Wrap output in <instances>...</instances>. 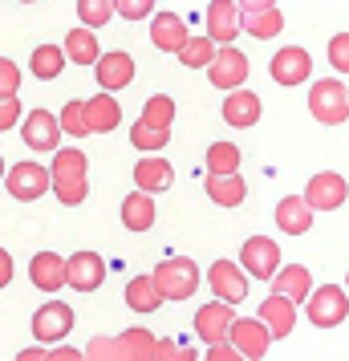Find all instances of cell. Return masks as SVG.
I'll return each instance as SVG.
<instances>
[{"mask_svg": "<svg viewBox=\"0 0 349 361\" xmlns=\"http://www.w3.org/2000/svg\"><path fill=\"white\" fill-rule=\"evenodd\" d=\"M150 276L159 284L163 300H187V296H195V288H200V264L187 260V256H166Z\"/></svg>", "mask_w": 349, "mask_h": 361, "instance_id": "1", "label": "cell"}, {"mask_svg": "<svg viewBox=\"0 0 349 361\" xmlns=\"http://www.w3.org/2000/svg\"><path fill=\"white\" fill-rule=\"evenodd\" d=\"M305 317H309V325H317V329H337L349 317V293L341 284H321V288H313L309 300H305Z\"/></svg>", "mask_w": 349, "mask_h": 361, "instance_id": "2", "label": "cell"}, {"mask_svg": "<svg viewBox=\"0 0 349 361\" xmlns=\"http://www.w3.org/2000/svg\"><path fill=\"white\" fill-rule=\"evenodd\" d=\"M309 110H313L317 122L341 126L349 118V90L337 82V78H321V82H313V90H309Z\"/></svg>", "mask_w": 349, "mask_h": 361, "instance_id": "3", "label": "cell"}, {"mask_svg": "<svg viewBox=\"0 0 349 361\" xmlns=\"http://www.w3.org/2000/svg\"><path fill=\"white\" fill-rule=\"evenodd\" d=\"M4 187H8V195L17 199V203H33L45 191H53V175L41 163L25 159V163H13L4 171Z\"/></svg>", "mask_w": 349, "mask_h": 361, "instance_id": "4", "label": "cell"}, {"mask_svg": "<svg viewBox=\"0 0 349 361\" xmlns=\"http://www.w3.org/2000/svg\"><path fill=\"white\" fill-rule=\"evenodd\" d=\"M240 268L256 280H272L281 272V244L272 235H252L240 247Z\"/></svg>", "mask_w": 349, "mask_h": 361, "instance_id": "5", "label": "cell"}, {"mask_svg": "<svg viewBox=\"0 0 349 361\" xmlns=\"http://www.w3.org/2000/svg\"><path fill=\"white\" fill-rule=\"evenodd\" d=\"M69 329H73V309H69L66 300H45V305L33 312V337H37V345L66 341Z\"/></svg>", "mask_w": 349, "mask_h": 361, "instance_id": "6", "label": "cell"}, {"mask_svg": "<svg viewBox=\"0 0 349 361\" xmlns=\"http://www.w3.org/2000/svg\"><path fill=\"white\" fill-rule=\"evenodd\" d=\"M228 345H235L244 361H260L268 353V345H272V333H268V325L260 317H235L232 333H228Z\"/></svg>", "mask_w": 349, "mask_h": 361, "instance_id": "7", "label": "cell"}, {"mask_svg": "<svg viewBox=\"0 0 349 361\" xmlns=\"http://www.w3.org/2000/svg\"><path fill=\"white\" fill-rule=\"evenodd\" d=\"M345 199H349V183L337 171H321V175H313V179L305 183V203L313 212H337Z\"/></svg>", "mask_w": 349, "mask_h": 361, "instance_id": "8", "label": "cell"}, {"mask_svg": "<svg viewBox=\"0 0 349 361\" xmlns=\"http://www.w3.org/2000/svg\"><path fill=\"white\" fill-rule=\"evenodd\" d=\"M248 57L235 49V45H219L216 61L207 66V78H212V85H219V90H244V82H248Z\"/></svg>", "mask_w": 349, "mask_h": 361, "instance_id": "9", "label": "cell"}, {"mask_svg": "<svg viewBox=\"0 0 349 361\" xmlns=\"http://www.w3.org/2000/svg\"><path fill=\"white\" fill-rule=\"evenodd\" d=\"M102 280H106V260L98 252L82 247L66 260V284L73 293H94V288H102Z\"/></svg>", "mask_w": 349, "mask_h": 361, "instance_id": "10", "label": "cell"}, {"mask_svg": "<svg viewBox=\"0 0 349 361\" xmlns=\"http://www.w3.org/2000/svg\"><path fill=\"white\" fill-rule=\"evenodd\" d=\"M20 138L29 150H61V118L49 114L45 106L25 114V126H20Z\"/></svg>", "mask_w": 349, "mask_h": 361, "instance_id": "11", "label": "cell"}, {"mask_svg": "<svg viewBox=\"0 0 349 361\" xmlns=\"http://www.w3.org/2000/svg\"><path fill=\"white\" fill-rule=\"evenodd\" d=\"M272 82L276 85H305L309 82V73H313V57L300 49V45H284L281 53H272Z\"/></svg>", "mask_w": 349, "mask_h": 361, "instance_id": "12", "label": "cell"}, {"mask_svg": "<svg viewBox=\"0 0 349 361\" xmlns=\"http://www.w3.org/2000/svg\"><path fill=\"white\" fill-rule=\"evenodd\" d=\"M244 276H248V272L235 260H216L207 268V284H212L216 300H228V305H240V300L248 296V280Z\"/></svg>", "mask_w": 349, "mask_h": 361, "instance_id": "13", "label": "cell"}, {"mask_svg": "<svg viewBox=\"0 0 349 361\" xmlns=\"http://www.w3.org/2000/svg\"><path fill=\"white\" fill-rule=\"evenodd\" d=\"M232 321H235V312H232L228 300H207V305L195 309V333H200V341H207V345L228 341Z\"/></svg>", "mask_w": 349, "mask_h": 361, "instance_id": "14", "label": "cell"}, {"mask_svg": "<svg viewBox=\"0 0 349 361\" xmlns=\"http://www.w3.org/2000/svg\"><path fill=\"white\" fill-rule=\"evenodd\" d=\"M240 29H244V13H240L235 0H212L207 4V29L203 33L212 37L216 45H232L240 37Z\"/></svg>", "mask_w": 349, "mask_h": 361, "instance_id": "15", "label": "cell"}, {"mask_svg": "<svg viewBox=\"0 0 349 361\" xmlns=\"http://www.w3.org/2000/svg\"><path fill=\"white\" fill-rule=\"evenodd\" d=\"M94 78H98L102 94H118V90H126L134 82V57L122 49H110L98 57V66H94Z\"/></svg>", "mask_w": 349, "mask_h": 361, "instance_id": "16", "label": "cell"}, {"mask_svg": "<svg viewBox=\"0 0 349 361\" xmlns=\"http://www.w3.org/2000/svg\"><path fill=\"white\" fill-rule=\"evenodd\" d=\"M191 41V29H187L183 17H175V13H154L150 17V45L163 53H179Z\"/></svg>", "mask_w": 349, "mask_h": 361, "instance_id": "17", "label": "cell"}, {"mask_svg": "<svg viewBox=\"0 0 349 361\" xmlns=\"http://www.w3.org/2000/svg\"><path fill=\"white\" fill-rule=\"evenodd\" d=\"M260 321L268 325L272 341H281V337H288V333L297 329V305L281 293H268V300L260 305Z\"/></svg>", "mask_w": 349, "mask_h": 361, "instance_id": "18", "label": "cell"}, {"mask_svg": "<svg viewBox=\"0 0 349 361\" xmlns=\"http://www.w3.org/2000/svg\"><path fill=\"white\" fill-rule=\"evenodd\" d=\"M268 284H272V293L288 296L293 305H305V300H309V293H313V272H309L305 264H284V268L268 280Z\"/></svg>", "mask_w": 349, "mask_h": 361, "instance_id": "19", "label": "cell"}, {"mask_svg": "<svg viewBox=\"0 0 349 361\" xmlns=\"http://www.w3.org/2000/svg\"><path fill=\"white\" fill-rule=\"evenodd\" d=\"M29 280H33L41 293L66 288V256H57V252H37L33 260H29Z\"/></svg>", "mask_w": 349, "mask_h": 361, "instance_id": "20", "label": "cell"}, {"mask_svg": "<svg viewBox=\"0 0 349 361\" xmlns=\"http://www.w3.org/2000/svg\"><path fill=\"white\" fill-rule=\"evenodd\" d=\"M134 183H138V191H147V195L166 191V187L175 183V166L166 163L163 154H147V159L134 163Z\"/></svg>", "mask_w": 349, "mask_h": 361, "instance_id": "21", "label": "cell"}, {"mask_svg": "<svg viewBox=\"0 0 349 361\" xmlns=\"http://www.w3.org/2000/svg\"><path fill=\"white\" fill-rule=\"evenodd\" d=\"M272 215H276V228L284 235H305V231L313 228V207L305 203V195H284Z\"/></svg>", "mask_w": 349, "mask_h": 361, "instance_id": "22", "label": "cell"}, {"mask_svg": "<svg viewBox=\"0 0 349 361\" xmlns=\"http://www.w3.org/2000/svg\"><path fill=\"white\" fill-rule=\"evenodd\" d=\"M224 122L235 126V130H248L260 122V98L252 94V90H232L228 98H224Z\"/></svg>", "mask_w": 349, "mask_h": 361, "instance_id": "23", "label": "cell"}, {"mask_svg": "<svg viewBox=\"0 0 349 361\" xmlns=\"http://www.w3.org/2000/svg\"><path fill=\"white\" fill-rule=\"evenodd\" d=\"M122 122V106L114 102V94H94L85 102V126L90 134H110Z\"/></svg>", "mask_w": 349, "mask_h": 361, "instance_id": "24", "label": "cell"}, {"mask_svg": "<svg viewBox=\"0 0 349 361\" xmlns=\"http://www.w3.org/2000/svg\"><path fill=\"white\" fill-rule=\"evenodd\" d=\"M118 349H122V361H154L159 353V337L150 329L134 325L126 333H118Z\"/></svg>", "mask_w": 349, "mask_h": 361, "instance_id": "25", "label": "cell"}, {"mask_svg": "<svg viewBox=\"0 0 349 361\" xmlns=\"http://www.w3.org/2000/svg\"><path fill=\"white\" fill-rule=\"evenodd\" d=\"M126 309L130 312H159L163 309V293H159V284H154L150 272L126 280Z\"/></svg>", "mask_w": 349, "mask_h": 361, "instance_id": "26", "label": "cell"}, {"mask_svg": "<svg viewBox=\"0 0 349 361\" xmlns=\"http://www.w3.org/2000/svg\"><path fill=\"white\" fill-rule=\"evenodd\" d=\"M66 57L73 61V66H98V57H102V45H98V37H94V29H69L66 33Z\"/></svg>", "mask_w": 349, "mask_h": 361, "instance_id": "27", "label": "cell"}, {"mask_svg": "<svg viewBox=\"0 0 349 361\" xmlns=\"http://www.w3.org/2000/svg\"><path fill=\"white\" fill-rule=\"evenodd\" d=\"M207 199L216 207H240L248 199V183L240 175H207Z\"/></svg>", "mask_w": 349, "mask_h": 361, "instance_id": "28", "label": "cell"}, {"mask_svg": "<svg viewBox=\"0 0 349 361\" xmlns=\"http://www.w3.org/2000/svg\"><path fill=\"white\" fill-rule=\"evenodd\" d=\"M154 199L147 191H130V195L122 199V224L130 231H150L154 228Z\"/></svg>", "mask_w": 349, "mask_h": 361, "instance_id": "29", "label": "cell"}, {"mask_svg": "<svg viewBox=\"0 0 349 361\" xmlns=\"http://www.w3.org/2000/svg\"><path fill=\"white\" fill-rule=\"evenodd\" d=\"M69 66L66 49H57V45H37L33 57H29V69H33L37 82H53V78H61V69Z\"/></svg>", "mask_w": 349, "mask_h": 361, "instance_id": "30", "label": "cell"}, {"mask_svg": "<svg viewBox=\"0 0 349 361\" xmlns=\"http://www.w3.org/2000/svg\"><path fill=\"white\" fill-rule=\"evenodd\" d=\"M85 171H90V159H85V150H78V147L53 150V166H49L53 183H57V179H85Z\"/></svg>", "mask_w": 349, "mask_h": 361, "instance_id": "31", "label": "cell"}, {"mask_svg": "<svg viewBox=\"0 0 349 361\" xmlns=\"http://www.w3.org/2000/svg\"><path fill=\"white\" fill-rule=\"evenodd\" d=\"M216 53H219V45L207 33H200V37H191L175 57H179V66H187V69H207L212 61H216Z\"/></svg>", "mask_w": 349, "mask_h": 361, "instance_id": "32", "label": "cell"}, {"mask_svg": "<svg viewBox=\"0 0 349 361\" xmlns=\"http://www.w3.org/2000/svg\"><path fill=\"white\" fill-rule=\"evenodd\" d=\"M284 29L281 8H264V13H244V33L256 37V41H268Z\"/></svg>", "mask_w": 349, "mask_h": 361, "instance_id": "33", "label": "cell"}, {"mask_svg": "<svg viewBox=\"0 0 349 361\" xmlns=\"http://www.w3.org/2000/svg\"><path fill=\"white\" fill-rule=\"evenodd\" d=\"M207 175H240V147L235 142L207 147Z\"/></svg>", "mask_w": 349, "mask_h": 361, "instance_id": "34", "label": "cell"}, {"mask_svg": "<svg viewBox=\"0 0 349 361\" xmlns=\"http://www.w3.org/2000/svg\"><path fill=\"white\" fill-rule=\"evenodd\" d=\"M138 122L159 126V130H171V122H175V98H166V94H154V98H147V106H142V118H138Z\"/></svg>", "mask_w": 349, "mask_h": 361, "instance_id": "35", "label": "cell"}, {"mask_svg": "<svg viewBox=\"0 0 349 361\" xmlns=\"http://www.w3.org/2000/svg\"><path fill=\"white\" fill-rule=\"evenodd\" d=\"M114 17V0H78V20L85 29H102Z\"/></svg>", "mask_w": 349, "mask_h": 361, "instance_id": "36", "label": "cell"}, {"mask_svg": "<svg viewBox=\"0 0 349 361\" xmlns=\"http://www.w3.org/2000/svg\"><path fill=\"white\" fill-rule=\"evenodd\" d=\"M130 142H134V150H166L171 130H159V126H147V122H134L130 126Z\"/></svg>", "mask_w": 349, "mask_h": 361, "instance_id": "37", "label": "cell"}, {"mask_svg": "<svg viewBox=\"0 0 349 361\" xmlns=\"http://www.w3.org/2000/svg\"><path fill=\"white\" fill-rule=\"evenodd\" d=\"M61 134H69V138H85L90 134V126H85V102H66V110H61Z\"/></svg>", "mask_w": 349, "mask_h": 361, "instance_id": "38", "label": "cell"}, {"mask_svg": "<svg viewBox=\"0 0 349 361\" xmlns=\"http://www.w3.org/2000/svg\"><path fill=\"white\" fill-rule=\"evenodd\" d=\"M53 195H57L61 207H78V203L90 195V183H85V179H57V183H53Z\"/></svg>", "mask_w": 349, "mask_h": 361, "instance_id": "39", "label": "cell"}, {"mask_svg": "<svg viewBox=\"0 0 349 361\" xmlns=\"http://www.w3.org/2000/svg\"><path fill=\"white\" fill-rule=\"evenodd\" d=\"M85 361H122L118 337H94V341L85 345Z\"/></svg>", "mask_w": 349, "mask_h": 361, "instance_id": "40", "label": "cell"}, {"mask_svg": "<svg viewBox=\"0 0 349 361\" xmlns=\"http://www.w3.org/2000/svg\"><path fill=\"white\" fill-rule=\"evenodd\" d=\"M154 361H200V353H195L191 345L175 341V337H166V341H159V353H154Z\"/></svg>", "mask_w": 349, "mask_h": 361, "instance_id": "41", "label": "cell"}, {"mask_svg": "<svg viewBox=\"0 0 349 361\" xmlns=\"http://www.w3.org/2000/svg\"><path fill=\"white\" fill-rule=\"evenodd\" d=\"M114 13L126 20H147L154 13V0H114Z\"/></svg>", "mask_w": 349, "mask_h": 361, "instance_id": "42", "label": "cell"}, {"mask_svg": "<svg viewBox=\"0 0 349 361\" xmlns=\"http://www.w3.org/2000/svg\"><path fill=\"white\" fill-rule=\"evenodd\" d=\"M17 90H20V69L8 57H0V98H17Z\"/></svg>", "mask_w": 349, "mask_h": 361, "instance_id": "43", "label": "cell"}, {"mask_svg": "<svg viewBox=\"0 0 349 361\" xmlns=\"http://www.w3.org/2000/svg\"><path fill=\"white\" fill-rule=\"evenodd\" d=\"M329 66L337 73H349V33H337L329 41Z\"/></svg>", "mask_w": 349, "mask_h": 361, "instance_id": "44", "label": "cell"}, {"mask_svg": "<svg viewBox=\"0 0 349 361\" xmlns=\"http://www.w3.org/2000/svg\"><path fill=\"white\" fill-rule=\"evenodd\" d=\"M17 118H25V114H20V98H0V134L13 130V122H17Z\"/></svg>", "mask_w": 349, "mask_h": 361, "instance_id": "45", "label": "cell"}, {"mask_svg": "<svg viewBox=\"0 0 349 361\" xmlns=\"http://www.w3.org/2000/svg\"><path fill=\"white\" fill-rule=\"evenodd\" d=\"M203 361H244V357H240V349H235V345L219 341V345H207V357H203Z\"/></svg>", "mask_w": 349, "mask_h": 361, "instance_id": "46", "label": "cell"}, {"mask_svg": "<svg viewBox=\"0 0 349 361\" xmlns=\"http://www.w3.org/2000/svg\"><path fill=\"white\" fill-rule=\"evenodd\" d=\"M49 361H85V353H78L73 345H57V349H49Z\"/></svg>", "mask_w": 349, "mask_h": 361, "instance_id": "47", "label": "cell"}, {"mask_svg": "<svg viewBox=\"0 0 349 361\" xmlns=\"http://www.w3.org/2000/svg\"><path fill=\"white\" fill-rule=\"evenodd\" d=\"M240 13H264V8H276V0H235Z\"/></svg>", "mask_w": 349, "mask_h": 361, "instance_id": "48", "label": "cell"}, {"mask_svg": "<svg viewBox=\"0 0 349 361\" xmlns=\"http://www.w3.org/2000/svg\"><path fill=\"white\" fill-rule=\"evenodd\" d=\"M13 272H17V268H13V256H8V252L0 247V288H4L8 280H13Z\"/></svg>", "mask_w": 349, "mask_h": 361, "instance_id": "49", "label": "cell"}, {"mask_svg": "<svg viewBox=\"0 0 349 361\" xmlns=\"http://www.w3.org/2000/svg\"><path fill=\"white\" fill-rule=\"evenodd\" d=\"M13 361H49V353H45L41 345H29V349H20V353H17Z\"/></svg>", "mask_w": 349, "mask_h": 361, "instance_id": "50", "label": "cell"}, {"mask_svg": "<svg viewBox=\"0 0 349 361\" xmlns=\"http://www.w3.org/2000/svg\"><path fill=\"white\" fill-rule=\"evenodd\" d=\"M4 171H8V166H4V159H0V183H4Z\"/></svg>", "mask_w": 349, "mask_h": 361, "instance_id": "51", "label": "cell"}, {"mask_svg": "<svg viewBox=\"0 0 349 361\" xmlns=\"http://www.w3.org/2000/svg\"><path fill=\"white\" fill-rule=\"evenodd\" d=\"M345 293H349V272H345Z\"/></svg>", "mask_w": 349, "mask_h": 361, "instance_id": "52", "label": "cell"}, {"mask_svg": "<svg viewBox=\"0 0 349 361\" xmlns=\"http://www.w3.org/2000/svg\"><path fill=\"white\" fill-rule=\"evenodd\" d=\"M20 4H37V0H20Z\"/></svg>", "mask_w": 349, "mask_h": 361, "instance_id": "53", "label": "cell"}, {"mask_svg": "<svg viewBox=\"0 0 349 361\" xmlns=\"http://www.w3.org/2000/svg\"><path fill=\"white\" fill-rule=\"evenodd\" d=\"M345 90H349V85H345Z\"/></svg>", "mask_w": 349, "mask_h": 361, "instance_id": "54", "label": "cell"}]
</instances>
